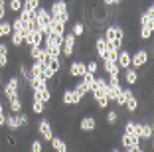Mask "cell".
I'll list each match as a JSON object with an SVG mask.
<instances>
[{
    "mask_svg": "<svg viewBox=\"0 0 154 152\" xmlns=\"http://www.w3.org/2000/svg\"><path fill=\"white\" fill-rule=\"evenodd\" d=\"M34 93V99H40L42 103H50L51 101V89L45 87V89H40V91H32Z\"/></svg>",
    "mask_w": 154,
    "mask_h": 152,
    "instance_id": "cell-16",
    "label": "cell"
},
{
    "mask_svg": "<svg viewBox=\"0 0 154 152\" xmlns=\"http://www.w3.org/2000/svg\"><path fill=\"white\" fill-rule=\"evenodd\" d=\"M105 119H107V125H111V126L117 125V123H119V113H117V109H109Z\"/></svg>",
    "mask_w": 154,
    "mask_h": 152,
    "instance_id": "cell-29",
    "label": "cell"
},
{
    "mask_svg": "<svg viewBox=\"0 0 154 152\" xmlns=\"http://www.w3.org/2000/svg\"><path fill=\"white\" fill-rule=\"evenodd\" d=\"M28 85H30L32 91H40V89H45V87H48V81H45L44 77H30Z\"/></svg>",
    "mask_w": 154,
    "mask_h": 152,
    "instance_id": "cell-14",
    "label": "cell"
},
{
    "mask_svg": "<svg viewBox=\"0 0 154 152\" xmlns=\"http://www.w3.org/2000/svg\"><path fill=\"white\" fill-rule=\"evenodd\" d=\"M18 69H20V73H22V77H24V79H26V81H30V77H32V75H30V69H28V67L24 65V63H20V67H18Z\"/></svg>",
    "mask_w": 154,
    "mask_h": 152,
    "instance_id": "cell-40",
    "label": "cell"
},
{
    "mask_svg": "<svg viewBox=\"0 0 154 152\" xmlns=\"http://www.w3.org/2000/svg\"><path fill=\"white\" fill-rule=\"evenodd\" d=\"M73 89H75V91H77L79 95H81V97H85V95H89V93H87V87H85V83H83V81H79V83H77V85L73 87Z\"/></svg>",
    "mask_w": 154,
    "mask_h": 152,
    "instance_id": "cell-39",
    "label": "cell"
},
{
    "mask_svg": "<svg viewBox=\"0 0 154 152\" xmlns=\"http://www.w3.org/2000/svg\"><path fill=\"white\" fill-rule=\"evenodd\" d=\"M30 75L32 77H42V63L40 61L32 63V67H30Z\"/></svg>",
    "mask_w": 154,
    "mask_h": 152,
    "instance_id": "cell-33",
    "label": "cell"
},
{
    "mask_svg": "<svg viewBox=\"0 0 154 152\" xmlns=\"http://www.w3.org/2000/svg\"><path fill=\"white\" fill-rule=\"evenodd\" d=\"M8 103H10V111H12V113H20L22 107H24V99L18 95V97H12Z\"/></svg>",
    "mask_w": 154,
    "mask_h": 152,
    "instance_id": "cell-21",
    "label": "cell"
},
{
    "mask_svg": "<svg viewBox=\"0 0 154 152\" xmlns=\"http://www.w3.org/2000/svg\"><path fill=\"white\" fill-rule=\"evenodd\" d=\"M10 42H12L14 48H22L24 45V34L22 32H12L10 34Z\"/></svg>",
    "mask_w": 154,
    "mask_h": 152,
    "instance_id": "cell-24",
    "label": "cell"
},
{
    "mask_svg": "<svg viewBox=\"0 0 154 152\" xmlns=\"http://www.w3.org/2000/svg\"><path fill=\"white\" fill-rule=\"evenodd\" d=\"M140 26H150L154 28V4H148V8L140 14V18H138Z\"/></svg>",
    "mask_w": 154,
    "mask_h": 152,
    "instance_id": "cell-8",
    "label": "cell"
},
{
    "mask_svg": "<svg viewBox=\"0 0 154 152\" xmlns=\"http://www.w3.org/2000/svg\"><path fill=\"white\" fill-rule=\"evenodd\" d=\"M30 152H44V142L42 140H32V144H30Z\"/></svg>",
    "mask_w": 154,
    "mask_h": 152,
    "instance_id": "cell-38",
    "label": "cell"
},
{
    "mask_svg": "<svg viewBox=\"0 0 154 152\" xmlns=\"http://www.w3.org/2000/svg\"><path fill=\"white\" fill-rule=\"evenodd\" d=\"M0 113H4V105H2V101H0Z\"/></svg>",
    "mask_w": 154,
    "mask_h": 152,
    "instance_id": "cell-43",
    "label": "cell"
},
{
    "mask_svg": "<svg viewBox=\"0 0 154 152\" xmlns=\"http://www.w3.org/2000/svg\"><path fill=\"white\" fill-rule=\"evenodd\" d=\"M32 113H34V115H44V113H45V103H42L40 99L32 97Z\"/></svg>",
    "mask_w": 154,
    "mask_h": 152,
    "instance_id": "cell-25",
    "label": "cell"
},
{
    "mask_svg": "<svg viewBox=\"0 0 154 152\" xmlns=\"http://www.w3.org/2000/svg\"><path fill=\"white\" fill-rule=\"evenodd\" d=\"M122 109H127L128 113H136V111H138V99H136L134 93H131L127 97V103H125V107H122Z\"/></svg>",
    "mask_w": 154,
    "mask_h": 152,
    "instance_id": "cell-17",
    "label": "cell"
},
{
    "mask_svg": "<svg viewBox=\"0 0 154 152\" xmlns=\"http://www.w3.org/2000/svg\"><path fill=\"white\" fill-rule=\"evenodd\" d=\"M65 152H69V150H65Z\"/></svg>",
    "mask_w": 154,
    "mask_h": 152,
    "instance_id": "cell-47",
    "label": "cell"
},
{
    "mask_svg": "<svg viewBox=\"0 0 154 152\" xmlns=\"http://www.w3.org/2000/svg\"><path fill=\"white\" fill-rule=\"evenodd\" d=\"M4 123H6V115H4V113H0V129L4 126Z\"/></svg>",
    "mask_w": 154,
    "mask_h": 152,
    "instance_id": "cell-42",
    "label": "cell"
},
{
    "mask_svg": "<svg viewBox=\"0 0 154 152\" xmlns=\"http://www.w3.org/2000/svg\"><path fill=\"white\" fill-rule=\"evenodd\" d=\"M0 152H2V148H0Z\"/></svg>",
    "mask_w": 154,
    "mask_h": 152,
    "instance_id": "cell-46",
    "label": "cell"
},
{
    "mask_svg": "<svg viewBox=\"0 0 154 152\" xmlns=\"http://www.w3.org/2000/svg\"><path fill=\"white\" fill-rule=\"evenodd\" d=\"M125 71H127V83L128 85H136V83H138V73H136V69L134 67H128Z\"/></svg>",
    "mask_w": 154,
    "mask_h": 152,
    "instance_id": "cell-26",
    "label": "cell"
},
{
    "mask_svg": "<svg viewBox=\"0 0 154 152\" xmlns=\"http://www.w3.org/2000/svg\"><path fill=\"white\" fill-rule=\"evenodd\" d=\"M152 134H154V129L150 123H140V138H152Z\"/></svg>",
    "mask_w": 154,
    "mask_h": 152,
    "instance_id": "cell-23",
    "label": "cell"
},
{
    "mask_svg": "<svg viewBox=\"0 0 154 152\" xmlns=\"http://www.w3.org/2000/svg\"><path fill=\"white\" fill-rule=\"evenodd\" d=\"M24 6V0H10L8 2V10L10 12H20Z\"/></svg>",
    "mask_w": 154,
    "mask_h": 152,
    "instance_id": "cell-31",
    "label": "cell"
},
{
    "mask_svg": "<svg viewBox=\"0 0 154 152\" xmlns=\"http://www.w3.org/2000/svg\"><path fill=\"white\" fill-rule=\"evenodd\" d=\"M95 51H97V55H99V57L103 59L105 51H107V42H105V38H103V36L95 40Z\"/></svg>",
    "mask_w": 154,
    "mask_h": 152,
    "instance_id": "cell-22",
    "label": "cell"
},
{
    "mask_svg": "<svg viewBox=\"0 0 154 152\" xmlns=\"http://www.w3.org/2000/svg\"><path fill=\"white\" fill-rule=\"evenodd\" d=\"M111 152H121V150H117V148H113V150H111Z\"/></svg>",
    "mask_w": 154,
    "mask_h": 152,
    "instance_id": "cell-44",
    "label": "cell"
},
{
    "mask_svg": "<svg viewBox=\"0 0 154 152\" xmlns=\"http://www.w3.org/2000/svg\"><path fill=\"white\" fill-rule=\"evenodd\" d=\"M97 126V119L95 116H83L81 121H79V129L83 130V132H93Z\"/></svg>",
    "mask_w": 154,
    "mask_h": 152,
    "instance_id": "cell-11",
    "label": "cell"
},
{
    "mask_svg": "<svg viewBox=\"0 0 154 152\" xmlns=\"http://www.w3.org/2000/svg\"><path fill=\"white\" fill-rule=\"evenodd\" d=\"M85 71H89V73H93V75H97V71H99V63L93 61V59H91V61H87V63H85Z\"/></svg>",
    "mask_w": 154,
    "mask_h": 152,
    "instance_id": "cell-36",
    "label": "cell"
},
{
    "mask_svg": "<svg viewBox=\"0 0 154 152\" xmlns=\"http://www.w3.org/2000/svg\"><path fill=\"white\" fill-rule=\"evenodd\" d=\"M20 79L16 75L8 77V81L4 83V95H6V101H10L12 97H18L20 95Z\"/></svg>",
    "mask_w": 154,
    "mask_h": 152,
    "instance_id": "cell-3",
    "label": "cell"
},
{
    "mask_svg": "<svg viewBox=\"0 0 154 152\" xmlns=\"http://www.w3.org/2000/svg\"><path fill=\"white\" fill-rule=\"evenodd\" d=\"M4 125L8 126V130H12V132H16V130L20 129V123H18V119H16V115H14V113L6 115V123H4Z\"/></svg>",
    "mask_w": 154,
    "mask_h": 152,
    "instance_id": "cell-20",
    "label": "cell"
},
{
    "mask_svg": "<svg viewBox=\"0 0 154 152\" xmlns=\"http://www.w3.org/2000/svg\"><path fill=\"white\" fill-rule=\"evenodd\" d=\"M71 34L75 38L83 36V34H85V24H83V22H75V24H73V28H71Z\"/></svg>",
    "mask_w": 154,
    "mask_h": 152,
    "instance_id": "cell-30",
    "label": "cell"
},
{
    "mask_svg": "<svg viewBox=\"0 0 154 152\" xmlns=\"http://www.w3.org/2000/svg\"><path fill=\"white\" fill-rule=\"evenodd\" d=\"M42 6V0H24V6L22 10H26V12L30 14H36V10Z\"/></svg>",
    "mask_w": 154,
    "mask_h": 152,
    "instance_id": "cell-19",
    "label": "cell"
},
{
    "mask_svg": "<svg viewBox=\"0 0 154 152\" xmlns=\"http://www.w3.org/2000/svg\"><path fill=\"white\" fill-rule=\"evenodd\" d=\"M93 99H95V103H97V107L99 109H107L109 107V99H107V95H105V91H95L93 93Z\"/></svg>",
    "mask_w": 154,
    "mask_h": 152,
    "instance_id": "cell-15",
    "label": "cell"
},
{
    "mask_svg": "<svg viewBox=\"0 0 154 152\" xmlns=\"http://www.w3.org/2000/svg\"><path fill=\"white\" fill-rule=\"evenodd\" d=\"M117 65H119V69H128L131 67V51L128 49H119Z\"/></svg>",
    "mask_w": 154,
    "mask_h": 152,
    "instance_id": "cell-9",
    "label": "cell"
},
{
    "mask_svg": "<svg viewBox=\"0 0 154 152\" xmlns=\"http://www.w3.org/2000/svg\"><path fill=\"white\" fill-rule=\"evenodd\" d=\"M75 40L77 38L73 36L71 32L63 34V44H61V55L63 57H71L73 55V51H75Z\"/></svg>",
    "mask_w": 154,
    "mask_h": 152,
    "instance_id": "cell-4",
    "label": "cell"
},
{
    "mask_svg": "<svg viewBox=\"0 0 154 152\" xmlns=\"http://www.w3.org/2000/svg\"><path fill=\"white\" fill-rule=\"evenodd\" d=\"M61 101H63V105H73V89H65Z\"/></svg>",
    "mask_w": 154,
    "mask_h": 152,
    "instance_id": "cell-37",
    "label": "cell"
},
{
    "mask_svg": "<svg viewBox=\"0 0 154 152\" xmlns=\"http://www.w3.org/2000/svg\"><path fill=\"white\" fill-rule=\"evenodd\" d=\"M38 132H40V136L44 140L50 142L51 136H54V126H51V123L48 121V119H42V121L38 123Z\"/></svg>",
    "mask_w": 154,
    "mask_h": 152,
    "instance_id": "cell-6",
    "label": "cell"
},
{
    "mask_svg": "<svg viewBox=\"0 0 154 152\" xmlns=\"http://www.w3.org/2000/svg\"><path fill=\"white\" fill-rule=\"evenodd\" d=\"M121 144H122V148H131V146H134V144H140V138H138V136H132V134H122Z\"/></svg>",
    "mask_w": 154,
    "mask_h": 152,
    "instance_id": "cell-18",
    "label": "cell"
},
{
    "mask_svg": "<svg viewBox=\"0 0 154 152\" xmlns=\"http://www.w3.org/2000/svg\"><path fill=\"white\" fill-rule=\"evenodd\" d=\"M83 73H85V61H81V59H75L73 63H69V75L71 77H81Z\"/></svg>",
    "mask_w": 154,
    "mask_h": 152,
    "instance_id": "cell-10",
    "label": "cell"
},
{
    "mask_svg": "<svg viewBox=\"0 0 154 152\" xmlns=\"http://www.w3.org/2000/svg\"><path fill=\"white\" fill-rule=\"evenodd\" d=\"M50 144H51V148H54L55 152H65V150H69L67 148V142H65L61 136H51V140H50Z\"/></svg>",
    "mask_w": 154,
    "mask_h": 152,
    "instance_id": "cell-12",
    "label": "cell"
},
{
    "mask_svg": "<svg viewBox=\"0 0 154 152\" xmlns=\"http://www.w3.org/2000/svg\"><path fill=\"white\" fill-rule=\"evenodd\" d=\"M152 32H154V28H150V26H140V40H148V38H152Z\"/></svg>",
    "mask_w": 154,
    "mask_h": 152,
    "instance_id": "cell-32",
    "label": "cell"
},
{
    "mask_svg": "<svg viewBox=\"0 0 154 152\" xmlns=\"http://www.w3.org/2000/svg\"><path fill=\"white\" fill-rule=\"evenodd\" d=\"M103 71L107 73V75H111V73H119L121 69H119L117 61H103Z\"/></svg>",
    "mask_w": 154,
    "mask_h": 152,
    "instance_id": "cell-28",
    "label": "cell"
},
{
    "mask_svg": "<svg viewBox=\"0 0 154 152\" xmlns=\"http://www.w3.org/2000/svg\"><path fill=\"white\" fill-rule=\"evenodd\" d=\"M16 115V119H18V123H20V126H28L30 125V119H28V115L24 111H20V113H14Z\"/></svg>",
    "mask_w": 154,
    "mask_h": 152,
    "instance_id": "cell-35",
    "label": "cell"
},
{
    "mask_svg": "<svg viewBox=\"0 0 154 152\" xmlns=\"http://www.w3.org/2000/svg\"><path fill=\"white\" fill-rule=\"evenodd\" d=\"M0 4H4V0H0Z\"/></svg>",
    "mask_w": 154,
    "mask_h": 152,
    "instance_id": "cell-45",
    "label": "cell"
},
{
    "mask_svg": "<svg viewBox=\"0 0 154 152\" xmlns=\"http://www.w3.org/2000/svg\"><path fill=\"white\" fill-rule=\"evenodd\" d=\"M50 16L54 20H59V22H63V24H67L69 22V6H67V2L65 0H55V2H51V6H50Z\"/></svg>",
    "mask_w": 154,
    "mask_h": 152,
    "instance_id": "cell-2",
    "label": "cell"
},
{
    "mask_svg": "<svg viewBox=\"0 0 154 152\" xmlns=\"http://www.w3.org/2000/svg\"><path fill=\"white\" fill-rule=\"evenodd\" d=\"M12 34V24L8 20H0V38H6Z\"/></svg>",
    "mask_w": 154,
    "mask_h": 152,
    "instance_id": "cell-27",
    "label": "cell"
},
{
    "mask_svg": "<svg viewBox=\"0 0 154 152\" xmlns=\"http://www.w3.org/2000/svg\"><path fill=\"white\" fill-rule=\"evenodd\" d=\"M0 20H6V4H0Z\"/></svg>",
    "mask_w": 154,
    "mask_h": 152,
    "instance_id": "cell-41",
    "label": "cell"
},
{
    "mask_svg": "<svg viewBox=\"0 0 154 152\" xmlns=\"http://www.w3.org/2000/svg\"><path fill=\"white\" fill-rule=\"evenodd\" d=\"M30 57H32L34 61H40V57H42V45H34V48H30Z\"/></svg>",
    "mask_w": 154,
    "mask_h": 152,
    "instance_id": "cell-34",
    "label": "cell"
},
{
    "mask_svg": "<svg viewBox=\"0 0 154 152\" xmlns=\"http://www.w3.org/2000/svg\"><path fill=\"white\" fill-rule=\"evenodd\" d=\"M146 63H148V51H146L144 48L136 49L134 54L131 55V67H134V69H138V67H144Z\"/></svg>",
    "mask_w": 154,
    "mask_h": 152,
    "instance_id": "cell-5",
    "label": "cell"
},
{
    "mask_svg": "<svg viewBox=\"0 0 154 152\" xmlns=\"http://www.w3.org/2000/svg\"><path fill=\"white\" fill-rule=\"evenodd\" d=\"M44 42V34L42 32H26L24 34V45L34 48V45H42Z\"/></svg>",
    "mask_w": 154,
    "mask_h": 152,
    "instance_id": "cell-7",
    "label": "cell"
},
{
    "mask_svg": "<svg viewBox=\"0 0 154 152\" xmlns=\"http://www.w3.org/2000/svg\"><path fill=\"white\" fill-rule=\"evenodd\" d=\"M125 134H132V136H138L140 138V123L127 121L125 123Z\"/></svg>",
    "mask_w": 154,
    "mask_h": 152,
    "instance_id": "cell-13",
    "label": "cell"
},
{
    "mask_svg": "<svg viewBox=\"0 0 154 152\" xmlns=\"http://www.w3.org/2000/svg\"><path fill=\"white\" fill-rule=\"evenodd\" d=\"M103 38H105L107 44H113L115 48L121 49L122 48V42H125V30H122L121 26H117V24H111V26L105 28Z\"/></svg>",
    "mask_w": 154,
    "mask_h": 152,
    "instance_id": "cell-1",
    "label": "cell"
}]
</instances>
